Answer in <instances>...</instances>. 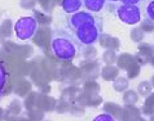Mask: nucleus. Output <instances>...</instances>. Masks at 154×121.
<instances>
[{
  "label": "nucleus",
  "instance_id": "4",
  "mask_svg": "<svg viewBox=\"0 0 154 121\" xmlns=\"http://www.w3.org/2000/svg\"><path fill=\"white\" fill-rule=\"evenodd\" d=\"M118 19L126 25H137L141 21V9L139 5H128V4H121L115 9Z\"/></svg>",
  "mask_w": 154,
  "mask_h": 121
},
{
  "label": "nucleus",
  "instance_id": "6",
  "mask_svg": "<svg viewBox=\"0 0 154 121\" xmlns=\"http://www.w3.org/2000/svg\"><path fill=\"white\" fill-rule=\"evenodd\" d=\"M83 0H61V9L65 14H74V13L82 10Z\"/></svg>",
  "mask_w": 154,
  "mask_h": 121
},
{
  "label": "nucleus",
  "instance_id": "1",
  "mask_svg": "<svg viewBox=\"0 0 154 121\" xmlns=\"http://www.w3.org/2000/svg\"><path fill=\"white\" fill-rule=\"evenodd\" d=\"M51 50L54 57L61 60H71L78 52V44L72 37V34L65 30L54 31L51 40Z\"/></svg>",
  "mask_w": 154,
  "mask_h": 121
},
{
  "label": "nucleus",
  "instance_id": "8",
  "mask_svg": "<svg viewBox=\"0 0 154 121\" xmlns=\"http://www.w3.org/2000/svg\"><path fill=\"white\" fill-rule=\"evenodd\" d=\"M145 16L149 21L154 23V0H149L145 5Z\"/></svg>",
  "mask_w": 154,
  "mask_h": 121
},
{
  "label": "nucleus",
  "instance_id": "12",
  "mask_svg": "<svg viewBox=\"0 0 154 121\" xmlns=\"http://www.w3.org/2000/svg\"><path fill=\"white\" fill-rule=\"evenodd\" d=\"M108 1H110V3H118V1H121V0H108Z\"/></svg>",
  "mask_w": 154,
  "mask_h": 121
},
{
  "label": "nucleus",
  "instance_id": "5",
  "mask_svg": "<svg viewBox=\"0 0 154 121\" xmlns=\"http://www.w3.org/2000/svg\"><path fill=\"white\" fill-rule=\"evenodd\" d=\"M95 22H98V19L93 16V13L88 12V10H79L74 13V14H69L67 16V28L69 31H74L78 27L83 25H87V23H95Z\"/></svg>",
  "mask_w": 154,
  "mask_h": 121
},
{
  "label": "nucleus",
  "instance_id": "11",
  "mask_svg": "<svg viewBox=\"0 0 154 121\" xmlns=\"http://www.w3.org/2000/svg\"><path fill=\"white\" fill-rule=\"evenodd\" d=\"M141 0H121L122 4H128V5H139Z\"/></svg>",
  "mask_w": 154,
  "mask_h": 121
},
{
  "label": "nucleus",
  "instance_id": "3",
  "mask_svg": "<svg viewBox=\"0 0 154 121\" xmlns=\"http://www.w3.org/2000/svg\"><path fill=\"white\" fill-rule=\"evenodd\" d=\"M38 21L34 17H22L14 23V32L20 40H30L36 34Z\"/></svg>",
  "mask_w": 154,
  "mask_h": 121
},
{
  "label": "nucleus",
  "instance_id": "2",
  "mask_svg": "<svg viewBox=\"0 0 154 121\" xmlns=\"http://www.w3.org/2000/svg\"><path fill=\"white\" fill-rule=\"evenodd\" d=\"M101 31H102L101 23L95 22V23H87L80 26L74 31H71V34L74 40L76 41V44L82 46V48H85V46H91L96 44L101 36Z\"/></svg>",
  "mask_w": 154,
  "mask_h": 121
},
{
  "label": "nucleus",
  "instance_id": "10",
  "mask_svg": "<svg viewBox=\"0 0 154 121\" xmlns=\"http://www.w3.org/2000/svg\"><path fill=\"white\" fill-rule=\"evenodd\" d=\"M91 121H118V120L115 117H113L112 115H109V114H100V115L95 116Z\"/></svg>",
  "mask_w": 154,
  "mask_h": 121
},
{
  "label": "nucleus",
  "instance_id": "7",
  "mask_svg": "<svg viewBox=\"0 0 154 121\" xmlns=\"http://www.w3.org/2000/svg\"><path fill=\"white\" fill-rule=\"evenodd\" d=\"M106 1L108 0H83V7L91 13H98L105 8Z\"/></svg>",
  "mask_w": 154,
  "mask_h": 121
},
{
  "label": "nucleus",
  "instance_id": "9",
  "mask_svg": "<svg viewBox=\"0 0 154 121\" xmlns=\"http://www.w3.org/2000/svg\"><path fill=\"white\" fill-rule=\"evenodd\" d=\"M5 81H7V73H5L3 64L0 63V96H2V93L4 90V86H5Z\"/></svg>",
  "mask_w": 154,
  "mask_h": 121
}]
</instances>
